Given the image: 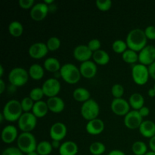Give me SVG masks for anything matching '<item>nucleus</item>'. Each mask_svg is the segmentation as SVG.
<instances>
[{"instance_id":"nucleus-1","label":"nucleus","mask_w":155,"mask_h":155,"mask_svg":"<svg viewBox=\"0 0 155 155\" xmlns=\"http://www.w3.org/2000/svg\"><path fill=\"white\" fill-rule=\"evenodd\" d=\"M147 39L144 30L135 28L130 30L127 36L126 42L128 48L133 50L136 52H139L147 45Z\"/></svg>"},{"instance_id":"nucleus-2","label":"nucleus","mask_w":155,"mask_h":155,"mask_svg":"<svg viewBox=\"0 0 155 155\" xmlns=\"http://www.w3.org/2000/svg\"><path fill=\"white\" fill-rule=\"evenodd\" d=\"M24 111L21 107V101L16 99H11L5 103L2 114L8 122L18 121Z\"/></svg>"},{"instance_id":"nucleus-3","label":"nucleus","mask_w":155,"mask_h":155,"mask_svg":"<svg viewBox=\"0 0 155 155\" xmlns=\"http://www.w3.org/2000/svg\"><path fill=\"white\" fill-rule=\"evenodd\" d=\"M59 74L62 80L68 84H76L80 81L82 77L80 68L71 63L62 65Z\"/></svg>"},{"instance_id":"nucleus-4","label":"nucleus","mask_w":155,"mask_h":155,"mask_svg":"<svg viewBox=\"0 0 155 155\" xmlns=\"http://www.w3.org/2000/svg\"><path fill=\"white\" fill-rule=\"evenodd\" d=\"M37 145L36 137L31 133H20L17 139V147L26 154L36 151Z\"/></svg>"},{"instance_id":"nucleus-5","label":"nucleus","mask_w":155,"mask_h":155,"mask_svg":"<svg viewBox=\"0 0 155 155\" xmlns=\"http://www.w3.org/2000/svg\"><path fill=\"white\" fill-rule=\"evenodd\" d=\"M8 78L12 86L15 87H21L26 85V83L28 82L30 76H29L28 71L21 67H17L11 70Z\"/></svg>"},{"instance_id":"nucleus-6","label":"nucleus","mask_w":155,"mask_h":155,"mask_svg":"<svg viewBox=\"0 0 155 155\" xmlns=\"http://www.w3.org/2000/svg\"><path fill=\"white\" fill-rule=\"evenodd\" d=\"M100 113V107L98 103L93 98H90L86 102L83 103L80 108V114L86 120L90 121L92 120L98 118Z\"/></svg>"},{"instance_id":"nucleus-7","label":"nucleus","mask_w":155,"mask_h":155,"mask_svg":"<svg viewBox=\"0 0 155 155\" xmlns=\"http://www.w3.org/2000/svg\"><path fill=\"white\" fill-rule=\"evenodd\" d=\"M132 78L134 83L139 86H143L148 83L149 80L148 68L142 64H136L132 68Z\"/></svg>"},{"instance_id":"nucleus-8","label":"nucleus","mask_w":155,"mask_h":155,"mask_svg":"<svg viewBox=\"0 0 155 155\" xmlns=\"http://www.w3.org/2000/svg\"><path fill=\"white\" fill-rule=\"evenodd\" d=\"M18 125L22 133H31L37 125V118L32 112L23 113L18 120Z\"/></svg>"},{"instance_id":"nucleus-9","label":"nucleus","mask_w":155,"mask_h":155,"mask_svg":"<svg viewBox=\"0 0 155 155\" xmlns=\"http://www.w3.org/2000/svg\"><path fill=\"white\" fill-rule=\"evenodd\" d=\"M42 91L44 92L45 96L48 98L58 96L60 92L61 86L59 80L56 78L47 79L43 83L42 86Z\"/></svg>"},{"instance_id":"nucleus-10","label":"nucleus","mask_w":155,"mask_h":155,"mask_svg":"<svg viewBox=\"0 0 155 155\" xmlns=\"http://www.w3.org/2000/svg\"><path fill=\"white\" fill-rule=\"evenodd\" d=\"M130 103L124 98H114L110 104V109L115 115L125 117L130 111Z\"/></svg>"},{"instance_id":"nucleus-11","label":"nucleus","mask_w":155,"mask_h":155,"mask_svg":"<svg viewBox=\"0 0 155 155\" xmlns=\"http://www.w3.org/2000/svg\"><path fill=\"white\" fill-rule=\"evenodd\" d=\"M143 121V117L141 116L139 110H130L124 118V125L129 130L139 129Z\"/></svg>"},{"instance_id":"nucleus-12","label":"nucleus","mask_w":155,"mask_h":155,"mask_svg":"<svg viewBox=\"0 0 155 155\" xmlns=\"http://www.w3.org/2000/svg\"><path fill=\"white\" fill-rule=\"evenodd\" d=\"M139 64L148 67L155 62V46L147 45L139 52Z\"/></svg>"},{"instance_id":"nucleus-13","label":"nucleus","mask_w":155,"mask_h":155,"mask_svg":"<svg viewBox=\"0 0 155 155\" xmlns=\"http://www.w3.org/2000/svg\"><path fill=\"white\" fill-rule=\"evenodd\" d=\"M49 12V7L44 2H38L30 9V18L35 21H42Z\"/></svg>"},{"instance_id":"nucleus-14","label":"nucleus","mask_w":155,"mask_h":155,"mask_svg":"<svg viewBox=\"0 0 155 155\" xmlns=\"http://www.w3.org/2000/svg\"><path fill=\"white\" fill-rule=\"evenodd\" d=\"M68 128L64 123L56 122L51 125L49 130L50 138L52 140L61 141L66 137Z\"/></svg>"},{"instance_id":"nucleus-15","label":"nucleus","mask_w":155,"mask_h":155,"mask_svg":"<svg viewBox=\"0 0 155 155\" xmlns=\"http://www.w3.org/2000/svg\"><path fill=\"white\" fill-rule=\"evenodd\" d=\"M46 44L44 42H38L32 44L28 49V54L30 57L33 59H42L45 57L48 52Z\"/></svg>"},{"instance_id":"nucleus-16","label":"nucleus","mask_w":155,"mask_h":155,"mask_svg":"<svg viewBox=\"0 0 155 155\" xmlns=\"http://www.w3.org/2000/svg\"><path fill=\"white\" fill-rule=\"evenodd\" d=\"M93 52L87 46V45H79L74 48L73 51V56L80 63L90 61L92 58Z\"/></svg>"},{"instance_id":"nucleus-17","label":"nucleus","mask_w":155,"mask_h":155,"mask_svg":"<svg viewBox=\"0 0 155 155\" xmlns=\"http://www.w3.org/2000/svg\"><path fill=\"white\" fill-rule=\"evenodd\" d=\"M80 74L83 77L86 79H92L96 76L98 72L97 64L93 61H88L80 64Z\"/></svg>"},{"instance_id":"nucleus-18","label":"nucleus","mask_w":155,"mask_h":155,"mask_svg":"<svg viewBox=\"0 0 155 155\" xmlns=\"http://www.w3.org/2000/svg\"><path fill=\"white\" fill-rule=\"evenodd\" d=\"M18 130L13 125H7L2 129L1 133L2 141L5 144H12L18 138Z\"/></svg>"},{"instance_id":"nucleus-19","label":"nucleus","mask_w":155,"mask_h":155,"mask_svg":"<svg viewBox=\"0 0 155 155\" xmlns=\"http://www.w3.org/2000/svg\"><path fill=\"white\" fill-rule=\"evenodd\" d=\"M86 130L89 135L98 136L103 133L104 130V123L99 118L88 121L86 125Z\"/></svg>"},{"instance_id":"nucleus-20","label":"nucleus","mask_w":155,"mask_h":155,"mask_svg":"<svg viewBox=\"0 0 155 155\" xmlns=\"http://www.w3.org/2000/svg\"><path fill=\"white\" fill-rule=\"evenodd\" d=\"M49 111L54 114L61 113L65 107V103L61 98L58 96L48 98L46 101Z\"/></svg>"},{"instance_id":"nucleus-21","label":"nucleus","mask_w":155,"mask_h":155,"mask_svg":"<svg viewBox=\"0 0 155 155\" xmlns=\"http://www.w3.org/2000/svg\"><path fill=\"white\" fill-rule=\"evenodd\" d=\"M139 130L143 137L150 139L155 136V123L150 120H144Z\"/></svg>"},{"instance_id":"nucleus-22","label":"nucleus","mask_w":155,"mask_h":155,"mask_svg":"<svg viewBox=\"0 0 155 155\" xmlns=\"http://www.w3.org/2000/svg\"><path fill=\"white\" fill-rule=\"evenodd\" d=\"M78 151V145L73 141H66L63 142L58 149L60 155H77Z\"/></svg>"},{"instance_id":"nucleus-23","label":"nucleus","mask_w":155,"mask_h":155,"mask_svg":"<svg viewBox=\"0 0 155 155\" xmlns=\"http://www.w3.org/2000/svg\"><path fill=\"white\" fill-rule=\"evenodd\" d=\"M48 111L49 110H48L47 102L42 100V101H36L34 103V106L31 112L38 119V118H42L46 116Z\"/></svg>"},{"instance_id":"nucleus-24","label":"nucleus","mask_w":155,"mask_h":155,"mask_svg":"<svg viewBox=\"0 0 155 155\" xmlns=\"http://www.w3.org/2000/svg\"><path fill=\"white\" fill-rule=\"evenodd\" d=\"M29 76L33 80H41L45 75V69L39 64H33L28 70Z\"/></svg>"},{"instance_id":"nucleus-25","label":"nucleus","mask_w":155,"mask_h":155,"mask_svg":"<svg viewBox=\"0 0 155 155\" xmlns=\"http://www.w3.org/2000/svg\"><path fill=\"white\" fill-rule=\"evenodd\" d=\"M43 68L45 71L50 73H57L60 71L61 65L58 59L54 57H49L44 61Z\"/></svg>"},{"instance_id":"nucleus-26","label":"nucleus","mask_w":155,"mask_h":155,"mask_svg":"<svg viewBox=\"0 0 155 155\" xmlns=\"http://www.w3.org/2000/svg\"><path fill=\"white\" fill-rule=\"evenodd\" d=\"M128 101L133 110H139L143 106H145L144 105L145 104V98L142 94L138 93V92L132 94L130 96Z\"/></svg>"},{"instance_id":"nucleus-27","label":"nucleus","mask_w":155,"mask_h":155,"mask_svg":"<svg viewBox=\"0 0 155 155\" xmlns=\"http://www.w3.org/2000/svg\"><path fill=\"white\" fill-rule=\"evenodd\" d=\"M73 98L78 102L84 103L91 98V93L87 89L83 87H78L73 92Z\"/></svg>"},{"instance_id":"nucleus-28","label":"nucleus","mask_w":155,"mask_h":155,"mask_svg":"<svg viewBox=\"0 0 155 155\" xmlns=\"http://www.w3.org/2000/svg\"><path fill=\"white\" fill-rule=\"evenodd\" d=\"M110 55L106 51L100 49L98 51L93 52L92 54V61L98 65H106L110 61Z\"/></svg>"},{"instance_id":"nucleus-29","label":"nucleus","mask_w":155,"mask_h":155,"mask_svg":"<svg viewBox=\"0 0 155 155\" xmlns=\"http://www.w3.org/2000/svg\"><path fill=\"white\" fill-rule=\"evenodd\" d=\"M8 32L13 37H20L24 33V26L20 21H12L8 25Z\"/></svg>"},{"instance_id":"nucleus-30","label":"nucleus","mask_w":155,"mask_h":155,"mask_svg":"<svg viewBox=\"0 0 155 155\" xmlns=\"http://www.w3.org/2000/svg\"><path fill=\"white\" fill-rule=\"evenodd\" d=\"M122 58L125 63L129 64H136L138 61H139V54L136 51H133V50L128 49L123 53Z\"/></svg>"},{"instance_id":"nucleus-31","label":"nucleus","mask_w":155,"mask_h":155,"mask_svg":"<svg viewBox=\"0 0 155 155\" xmlns=\"http://www.w3.org/2000/svg\"><path fill=\"white\" fill-rule=\"evenodd\" d=\"M53 150L51 142L48 141H42L39 142L36 148V152L39 155H49Z\"/></svg>"},{"instance_id":"nucleus-32","label":"nucleus","mask_w":155,"mask_h":155,"mask_svg":"<svg viewBox=\"0 0 155 155\" xmlns=\"http://www.w3.org/2000/svg\"><path fill=\"white\" fill-rule=\"evenodd\" d=\"M132 151L135 155H145L148 152V146L142 141H136L132 145Z\"/></svg>"},{"instance_id":"nucleus-33","label":"nucleus","mask_w":155,"mask_h":155,"mask_svg":"<svg viewBox=\"0 0 155 155\" xmlns=\"http://www.w3.org/2000/svg\"><path fill=\"white\" fill-rule=\"evenodd\" d=\"M89 150L92 155H102L105 152L106 147L102 142H95L89 145Z\"/></svg>"},{"instance_id":"nucleus-34","label":"nucleus","mask_w":155,"mask_h":155,"mask_svg":"<svg viewBox=\"0 0 155 155\" xmlns=\"http://www.w3.org/2000/svg\"><path fill=\"white\" fill-rule=\"evenodd\" d=\"M45 44H46L48 51H55L60 48L61 45V41L57 36H51L50 38H48Z\"/></svg>"},{"instance_id":"nucleus-35","label":"nucleus","mask_w":155,"mask_h":155,"mask_svg":"<svg viewBox=\"0 0 155 155\" xmlns=\"http://www.w3.org/2000/svg\"><path fill=\"white\" fill-rule=\"evenodd\" d=\"M112 49L117 54H121L125 52L128 49V46L126 41L121 40V39H117L114 41L112 43Z\"/></svg>"},{"instance_id":"nucleus-36","label":"nucleus","mask_w":155,"mask_h":155,"mask_svg":"<svg viewBox=\"0 0 155 155\" xmlns=\"http://www.w3.org/2000/svg\"><path fill=\"white\" fill-rule=\"evenodd\" d=\"M43 96H45L44 92L42 91V87H35L31 89L29 94V97L33 100L34 102L42 101Z\"/></svg>"},{"instance_id":"nucleus-37","label":"nucleus","mask_w":155,"mask_h":155,"mask_svg":"<svg viewBox=\"0 0 155 155\" xmlns=\"http://www.w3.org/2000/svg\"><path fill=\"white\" fill-rule=\"evenodd\" d=\"M34 101L31 99L29 96L24 97L21 101V107L24 111V113H27V112H31L33 110V107L34 106Z\"/></svg>"},{"instance_id":"nucleus-38","label":"nucleus","mask_w":155,"mask_h":155,"mask_svg":"<svg viewBox=\"0 0 155 155\" xmlns=\"http://www.w3.org/2000/svg\"><path fill=\"white\" fill-rule=\"evenodd\" d=\"M95 5L97 8L101 12H107L112 7V2L110 0H97L95 2Z\"/></svg>"},{"instance_id":"nucleus-39","label":"nucleus","mask_w":155,"mask_h":155,"mask_svg":"<svg viewBox=\"0 0 155 155\" xmlns=\"http://www.w3.org/2000/svg\"><path fill=\"white\" fill-rule=\"evenodd\" d=\"M111 94L114 98H121L124 94V88L120 83H115L111 87Z\"/></svg>"},{"instance_id":"nucleus-40","label":"nucleus","mask_w":155,"mask_h":155,"mask_svg":"<svg viewBox=\"0 0 155 155\" xmlns=\"http://www.w3.org/2000/svg\"><path fill=\"white\" fill-rule=\"evenodd\" d=\"M87 46L89 47V48L92 52H95V51L101 49V42L99 39H92L89 41V42L87 44Z\"/></svg>"},{"instance_id":"nucleus-41","label":"nucleus","mask_w":155,"mask_h":155,"mask_svg":"<svg viewBox=\"0 0 155 155\" xmlns=\"http://www.w3.org/2000/svg\"><path fill=\"white\" fill-rule=\"evenodd\" d=\"M2 155H24V154L18 147H8L2 151Z\"/></svg>"},{"instance_id":"nucleus-42","label":"nucleus","mask_w":155,"mask_h":155,"mask_svg":"<svg viewBox=\"0 0 155 155\" xmlns=\"http://www.w3.org/2000/svg\"><path fill=\"white\" fill-rule=\"evenodd\" d=\"M147 39L150 40H155V26L150 25L148 26L144 30Z\"/></svg>"},{"instance_id":"nucleus-43","label":"nucleus","mask_w":155,"mask_h":155,"mask_svg":"<svg viewBox=\"0 0 155 155\" xmlns=\"http://www.w3.org/2000/svg\"><path fill=\"white\" fill-rule=\"evenodd\" d=\"M35 3L34 0H19L18 5L20 7L23 9H31L34 6Z\"/></svg>"},{"instance_id":"nucleus-44","label":"nucleus","mask_w":155,"mask_h":155,"mask_svg":"<svg viewBox=\"0 0 155 155\" xmlns=\"http://www.w3.org/2000/svg\"><path fill=\"white\" fill-rule=\"evenodd\" d=\"M139 112L142 117H147L150 114V109L149 107H147V106H143L142 108L139 109Z\"/></svg>"},{"instance_id":"nucleus-45","label":"nucleus","mask_w":155,"mask_h":155,"mask_svg":"<svg viewBox=\"0 0 155 155\" xmlns=\"http://www.w3.org/2000/svg\"><path fill=\"white\" fill-rule=\"evenodd\" d=\"M148 71H149V75L150 77L153 80H155V62L151 64L150 66L148 67Z\"/></svg>"},{"instance_id":"nucleus-46","label":"nucleus","mask_w":155,"mask_h":155,"mask_svg":"<svg viewBox=\"0 0 155 155\" xmlns=\"http://www.w3.org/2000/svg\"><path fill=\"white\" fill-rule=\"evenodd\" d=\"M148 145H149V148L151 149V151L155 152V136L149 139Z\"/></svg>"},{"instance_id":"nucleus-47","label":"nucleus","mask_w":155,"mask_h":155,"mask_svg":"<svg viewBox=\"0 0 155 155\" xmlns=\"http://www.w3.org/2000/svg\"><path fill=\"white\" fill-rule=\"evenodd\" d=\"M107 155H126V154L124 152V151H120V150L115 149V150H112V151H110Z\"/></svg>"},{"instance_id":"nucleus-48","label":"nucleus","mask_w":155,"mask_h":155,"mask_svg":"<svg viewBox=\"0 0 155 155\" xmlns=\"http://www.w3.org/2000/svg\"><path fill=\"white\" fill-rule=\"evenodd\" d=\"M6 85L3 79H0V94H2L5 91Z\"/></svg>"},{"instance_id":"nucleus-49","label":"nucleus","mask_w":155,"mask_h":155,"mask_svg":"<svg viewBox=\"0 0 155 155\" xmlns=\"http://www.w3.org/2000/svg\"><path fill=\"white\" fill-rule=\"evenodd\" d=\"M61 142L60 141H56V140H52L51 141V145H52L53 148H55V149H59V148L61 147Z\"/></svg>"},{"instance_id":"nucleus-50","label":"nucleus","mask_w":155,"mask_h":155,"mask_svg":"<svg viewBox=\"0 0 155 155\" xmlns=\"http://www.w3.org/2000/svg\"><path fill=\"white\" fill-rule=\"evenodd\" d=\"M148 95L150 98H154L155 97V90L154 88H151L148 91Z\"/></svg>"},{"instance_id":"nucleus-51","label":"nucleus","mask_w":155,"mask_h":155,"mask_svg":"<svg viewBox=\"0 0 155 155\" xmlns=\"http://www.w3.org/2000/svg\"><path fill=\"white\" fill-rule=\"evenodd\" d=\"M43 2L45 3V4H46L47 5L50 6V5H51L54 4V0H45Z\"/></svg>"},{"instance_id":"nucleus-52","label":"nucleus","mask_w":155,"mask_h":155,"mask_svg":"<svg viewBox=\"0 0 155 155\" xmlns=\"http://www.w3.org/2000/svg\"><path fill=\"white\" fill-rule=\"evenodd\" d=\"M3 75H4V68L2 65H0V79H2Z\"/></svg>"},{"instance_id":"nucleus-53","label":"nucleus","mask_w":155,"mask_h":155,"mask_svg":"<svg viewBox=\"0 0 155 155\" xmlns=\"http://www.w3.org/2000/svg\"><path fill=\"white\" fill-rule=\"evenodd\" d=\"M4 120H5V117H4V116H3V114H0V122L1 123H3V121Z\"/></svg>"},{"instance_id":"nucleus-54","label":"nucleus","mask_w":155,"mask_h":155,"mask_svg":"<svg viewBox=\"0 0 155 155\" xmlns=\"http://www.w3.org/2000/svg\"><path fill=\"white\" fill-rule=\"evenodd\" d=\"M26 155H39V154H38L36 151H33V152L28 153V154H27Z\"/></svg>"},{"instance_id":"nucleus-55","label":"nucleus","mask_w":155,"mask_h":155,"mask_svg":"<svg viewBox=\"0 0 155 155\" xmlns=\"http://www.w3.org/2000/svg\"><path fill=\"white\" fill-rule=\"evenodd\" d=\"M145 155H155V152L154 151H148Z\"/></svg>"},{"instance_id":"nucleus-56","label":"nucleus","mask_w":155,"mask_h":155,"mask_svg":"<svg viewBox=\"0 0 155 155\" xmlns=\"http://www.w3.org/2000/svg\"><path fill=\"white\" fill-rule=\"evenodd\" d=\"M153 88H154V90H155V84L154 85V87H153Z\"/></svg>"},{"instance_id":"nucleus-57","label":"nucleus","mask_w":155,"mask_h":155,"mask_svg":"<svg viewBox=\"0 0 155 155\" xmlns=\"http://www.w3.org/2000/svg\"><path fill=\"white\" fill-rule=\"evenodd\" d=\"M154 26H155V24H154Z\"/></svg>"}]
</instances>
